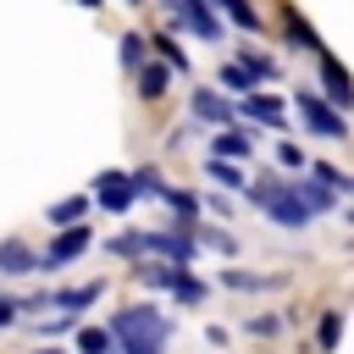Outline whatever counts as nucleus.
<instances>
[{
	"instance_id": "f257e3e1",
	"label": "nucleus",
	"mask_w": 354,
	"mask_h": 354,
	"mask_svg": "<svg viewBox=\"0 0 354 354\" xmlns=\"http://www.w3.org/2000/svg\"><path fill=\"white\" fill-rule=\"evenodd\" d=\"M166 315L160 310H149V304H133V310H116L111 315V337H116V348L122 354H160L166 348Z\"/></svg>"
},
{
	"instance_id": "f03ea898",
	"label": "nucleus",
	"mask_w": 354,
	"mask_h": 354,
	"mask_svg": "<svg viewBox=\"0 0 354 354\" xmlns=\"http://www.w3.org/2000/svg\"><path fill=\"white\" fill-rule=\"evenodd\" d=\"M249 199H254V205H266L277 227H304V221H310L304 199H299L288 183H254V188H249Z\"/></svg>"
},
{
	"instance_id": "7ed1b4c3",
	"label": "nucleus",
	"mask_w": 354,
	"mask_h": 354,
	"mask_svg": "<svg viewBox=\"0 0 354 354\" xmlns=\"http://www.w3.org/2000/svg\"><path fill=\"white\" fill-rule=\"evenodd\" d=\"M299 116H304V127H310V133H321V138H343V133H348V127H343V116H337V111H326L315 94H299Z\"/></svg>"
},
{
	"instance_id": "20e7f679",
	"label": "nucleus",
	"mask_w": 354,
	"mask_h": 354,
	"mask_svg": "<svg viewBox=\"0 0 354 354\" xmlns=\"http://www.w3.org/2000/svg\"><path fill=\"white\" fill-rule=\"evenodd\" d=\"M94 194H100V205H111V210H127L138 188H133L122 171H111V177H100V183H94Z\"/></svg>"
},
{
	"instance_id": "39448f33",
	"label": "nucleus",
	"mask_w": 354,
	"mask_h": 354,
	"mask_svg": "<svg viewBox=\"0 0 354 354\" xmlns=\"http://www.w3.org/2000/svg\"><path fill=\"white\" fill-rule=\"evenodd\" d=\"M83 243H88V232H83V227H72V232H61V238L50 243V254H44V266H39V271H55V266H66V260H72V254H77Z\"/></svg>"
},
{
	"instance_id": "423d86ee",
	"label": "nucleus",
	"mask_w": 354,
	"mask_h": 354,
	"mask_svg": "<svg viewBox=\"0 0 354 354\" xmlns=\"http://www.w3.org/2000/svg\"><path fill=\"white\" fill-rule=\"evenodd\" d=\"M144 249H155V254H171L177 266H183V260H194V243H188L183 232H149V238H144Z\"/></svg>"
},
{
	"instance_id": "0eeeda50",
	"label": "nucleus",
	"mask_w": 354,
	"mask_h": 354,
	"mask_svg": "<svg viewBox=\"0 0 354 354\" xmlns=\"http://www.w3.org/2000/svg\"><path fill=\"white\" fill-rule=\"evenodd\" d=\"M321 77H326V94H332L337 105H354V83H348V72H343L337 61H321Z\"/></svg>"
},
{
	"instance_id": "6e6552de",
	"label": "nucleus",
	"mask_w": 354,
	"mask_h": 354,
	"mask_svg": "<svg viewBox=\"0 0 354 354\" xmlns=\"http://www.w3.org/2000/svg\"><path fill=\"white\" fill-rule=\"evenodd\" d=\"M77 354H116L111 326H83V332H77Z\"/></svg>"
},
{
	"instance_id": "1a4fd4ad",
	"label": "nucleus",
	"mask_w": 354,
	"mask_h": 354,
	"mask_svg": "<svg viewBox=\"0 0 354 354\" xmlns=\"http://www.w3.org/2000/svg\"><path fill=\"white\" fill-rule=\"evenodd\" d=\"M171 6H177V11L188 17V28H199L205 39H216V33H221V28H216V17L205 11V0H171Z\"/></svg>"
},
{
	"instance_id": "9d476101",
	"label": "nucleus",
	"mask_w": 354,
	"mask_h": 354,
	"mask_svg": "<svg viewBox=\"0 0 354 354\" xmlns=\"http://www.w3.org/2000/svg\"><path fill=\"white\" fill-rule=\"evenodd\" d=\"M243 116H254V122H282V100H271V94H249V100H243Z\"/></svg>"
},
{
	"instance_id": "9b49d317",
	"label": "nucleus",
	"mask_w": 354,
	"mask_h": 354,
	"mask_svg": "<svg viewBox=\"0 0 354 354\" xmlns=\"http://www.w3.org/2000/svg\"><path fill=\"white\" fill-rule=\"evenodd\" d=\"M0 271H39V260H33L28 243H6L0 249Z\"/></svg>"
},
{
	"instance_id": "f8f14e48",
	"label": "nucleus",
	"mask_w": 354,
	"mask_h": 354,
	"mask_svg": "<svg viewBox=\"0 0 354 354\" xmlns=\"http://www.w3.org/2000/svg\"><path fill=\"white\" fill-rule=\"evenodd\" d=\"M293 194L304 199V210L315 216V210H326L332 205V188H321V183H293Z\"/></svg>"
},
{
	"instance_id": "ddd939ff",
	"label": "nucleus",
	"mask_w": 354,
	"mask_h": 354,
	"mask_svg": "<svg viewBox=\"0 0 354 354\" xmlns=\"http://www.w3.org/2000/svg\"><path fill=\"white\" fill-rule=\"evenodd\" d=\"M194 116H205V122H227V100H221V94H194Z\"/></svg>"
},
{
	"instance_id": "4468645a",
	"label": "nucleus",
	"mask_w": 354,
	"mask_h": 354,
	"mask_svg": "<svg viewBox=\"0 0 354 354\" xmlns=\"http://www.w3.org/2000/svg\"><path fill=\"white\" fill-rule=\"evenodd\" d=\"M138 277H144L149 288H177L183 271H177V266H138Z\"/></svg>"
},
{
	"instance_id": "2eb2a0df",
	"label": "nucleus",
	"mask_w": 354,
	"mask_h": 354,
	"mask_svg": "<svg viewBox=\"0 0 354 354\" xmlns=\"http://www.w3.org/2000/svg\"><path fill=\"white\" fill-rule=\"evenodd\" d=\"M94 299H100V282H83V288L61 293V310H72V315H77V310H83V304H94Z\"/></svg>"
},
{
	"instance_id": "dca6fc26",
	"label": "nucleus",
	"mask_w": 354,
	"mask_h": 354,
	"mask_svg": "<svg viewBox=\"0 0 354 354\" xmlns=\"http://www.w3.org/2000/svg\"><path fill=\"white\" fill-rule=\"evenodd\" d=\"M216 155H249V133H221L216 138Z\"/></svg>"
},
{
	"instance_id": "f3484780",
	"label": "nucleus",
	"mask_w": 354,
	"mask_h": 354,
	"mask_svg": "<svg viewBox=\"0 0 354 354\" xmlns=\"http://www.w3.org/2000/svg\"><path fill=\"white\" fill-rule=\"evenodd\" d=\"M138 94L160 100V94H166V66H149V72H144V88H138Z\"/></svg>"
},
{
	"instance_id": "a211bd4d",
	"label": "nucleus",
	"mask_w": 354,
	"mask_h": 354,
	"mask_svg": "<svg viewBox=\"0 0 354 354\" xmlns=\"http://www.w3.org/2000/svg\"><path fill=\"white\" fill-rule=\"evenodd\" d=\"M282 22H288V33H293V39L304 44V50H315V33H310V28H304V22L293 17V11H282Z\"/></svg>"
},
{
	"instance_id": "6ab92c4d",
	"label": "nucleus",
	"mask_w": 354,
	"mask_h": 354,
	"mask_svg": "<svg viewBox=\"0 0 354 354\" xmlns=\"http://www.w3.org/2000/svg\"><path fill=\"white\" fill-rule=\"evenodd\" d=\"M77 216H83V199H66V205H55V210H50V221H55V227H66V221H77Z\"/></svg>"
},
{
	"instance_id": "aec40b11",
	"label": "nucleus",
	"mask_w": 354,
	"mask_h": 354,
	"mask_svg": "<svg viewBox=\"0 0 354 354\" xmlns=\"http://www.w3.org/2000/svg\"><path fill=\"white\" fill-rule=\"evenodd\" d=\"M177 299H183V304H199V299H205V282H194V277H177Z\"/></svg>"
},
{
	"instance_id": "412c9836",
	"label": "nucleus",
	"mask_w": 354,
	"mask_h": 354,
	"mask_svg": "<svg viewBox=\"0 0 354 354\" xmlns=\"http://www.w3.org/2000/svg\"><path fill=\"white\" fill-rule=\"evenodd\" d=\"M221 282H227V288H271V277H243V271H227Z\"/></svg>"
},
{
	"instance_id": "4be33fe9",
	"label": "nucleus",
	"mask_w": 354,
	"mask_h": 354,
	"mask_svg": "<svg viewBox=\"0 0 354 354\" xmlns=\"http://www.w3.org/2000/svg\"><path fill=\"white\" fill-rule=\"evenodd\" d=\"M221 83H227V88H254V77H249L243 66H227V72H221Z\"/></svg>"
},
{
	"instance_id": "5701e85b",
	"label": "nucleus",
	"mask_w": 354,
	"mask_h": 354,
	"mask_svg": "<svg viewBox=\"0 0 354 354\" xmlns=\"http://www.w3.org/2000/svg\"><path fill=\"white\" fill-rule=\"evenodd\" d=\"M337 337H343V315H326V321H321V343H326V348H332V343H337Z\"/></svg>"
},
{
	"instance_id": "b1692460",
	"label": "nucleus",
	"mask_w": 354,
	"mask_h": 354,
	"mask_svg": "<svg viewBox=\"0 0 354 354\" xmlns=\"http://www.w3.org/2000/svg\"><path fill=\"white\" fill-rule=\"evenodd\" d=\"M210 177H216V183H227V188H238V183H243V177H238L227 160H216V166H210Z\"/></svg>"
},
{
	"instance_id": "393cba45",
	"label": "nucleus",
	"mask_w": 354,
	"mask_h": 354,
	"mask_svg": "<svg viewBox=\"0 0 354 354\" xmlns=\"http://www.w3.org/2000/svg\"><path fill=\"white\" fill-rule=\"evenodd\" d=\"M221 6H227V11H232L243 28H254V11H249V0H221Z\"/></svg>"
},
{
	"instance_id": "a878e982",
	"label": "nucleus",
	"mask_w": 354,
	"mask_h": 354,
	"mask_svg": "<svg viewBox=\"0 0 354 354\" xmlns=\"http://www.w3.org/2000/svg\"><path fill=\"white\" fill-rule=\"evenodd\" d=\"M155 44H160V55H166V61H171V66H183V50H177V44H171V39H155Z\"/></svg>"
},
{
	"instance_id": "bb28decb",
	"label": "nucleus",
	"mask_w": 354,
	"mask_h": 354,
	"mask_svg": "<svg viewBox=\"0 0 354 354\" xmlns=\"http://www.w3.org/2000/svg\"><path fill=\"white\" fill-rule=\"evenodd\" d=\"M17 310H22L17 299H0V326H11V321H17Z\"/></svg>"
},
{
	"instance_id": "cd10ccee",
	"label": "nucleus",
	"mask_w": 354,
	"mask_h": 354,
	"mask_svg": "<svg viewBox=\"0 0 354 354\" xmlns=\"http://www.w3.org/2000/svg\"><path fill=\"white\" fill-rule=\"evenodd\" d=\"M83 6H100V0H83Z\"/></svg>"
},
{
	"instance_id": "c85d7f7f",
	"label": "nucleus",
	"mask_w": 354,
	"mask_h": 354,
	"mask_svg": "<svg viewBox=\"0 0 354 354\" xmlns=\"http://www.w3.org/2000/svg\"><path fill=\"white\" fill-rule=\"evenodd\" d=\"M44 354H55V348H44Z\"/></svg>"
}]
</instances>
